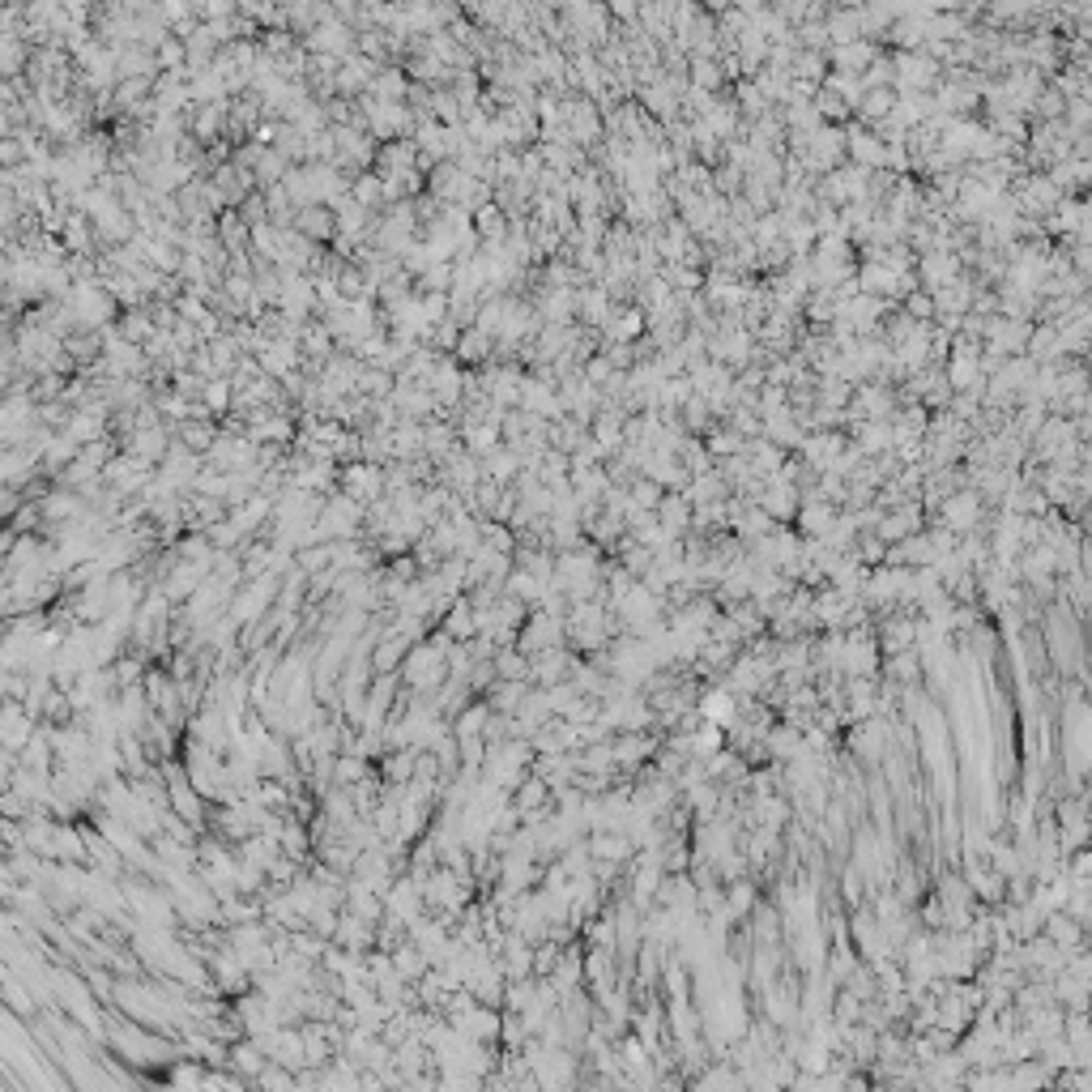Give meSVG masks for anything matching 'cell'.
<instances>
[{"instance_id": "cell-5", "label": "cell", "mask_w": 1092, "mask_h": 1092, "mask_svg": "<svg viewBox=\"0 0 1092 1092\" xmlns=\"http://www.w3.org/2000/svg\"><path fill=\"white\" fill-rule=\"evenodd\" d=\"M495 351H500V337H491V333H482V329H466L461 333V342H457V363L461 367H487L491 358H495Z\"/></svg>"}, {"instance_id": "cell-6", "label": "cell", "mask_w": 1092, "mask_h": 1092, "mask_svg": "<svg viewBox=\"0 0 1092 1092\" xmlns=\"http://www.w3.org/2000/svg\"><path fill=\"white\" fill-rule=\"evenodd\" d=\"M295 231L312 244H333L337 240V213L329 206H312L295 213Z\"/></svg>"}, {"instance_id": "cell-4", "label": "cell", "mask_w": 1092, "mask_h": 1092, "mask_svg": "<svg viewBox=\"0 0 1092 1092\" xmlns=\"http://www.w3.org/2000/svg\"><path fill=\"white\" fill-rule=\"evenodd\" d=\"M880 56H884V52L875 48V39H853V43H846V48H832V52H828V64H832V73H853V77H862L875 60H880Z\"/></svg>"}, {"instance_id": "cell-2", "label": "cell", "mask_w": 1092, "mask_h": 1092, "mask_svg": "<svg viewBox=\"0 0 1092 1092\" xmlns=\"http://www.w3.org/2000/svg\"><path fill=\"white\" fill-rule=\"evenodd\" d=\"M837 521H841V508H837V504H828L824 495H819V487L803 495V508H798V529H803L810 543H819V538H824Z\"/></svg>"}, {"instance_id": "cell-3", "label": "cell", "mask_w": 1092, "mask_h": 1092, "mask_svg": "<svg viewBox=\"0 0 1092 1092\" xmlns=\"http://www.w3.org/2000/svg\"><path fill=\"white\" fill-rule=\"evenodd\" d=\"M960 252H948V247H939V252H926V256H918V278H922V286L930 290H943L948 282H956V278H960Z\"/></svg>"}, {"instance_id": "cell-1", "label": "cell", "mask_w": 1092, "mask_h": 1092, "mask_svg": "<svg viewBox=\"0 0 1092 1092\" xmlns=\"http://www.w3.org/2000/svg\"><path fill=\"white\" fill-rule=\"evenodd\" d=\"M982 512H986V504H982V491L977 487H960L956 495H948V500L939 504V525H948L952 534H973V529H982Z\"/></svg>"}, {"instance_id": "cell-9", "label": "cell", "mask_w": 1092, "mask_h": 1092, "mask_svg": "<svg viewBox=\"0 0 1092 1092\" xmlns=\"http://www.w3.org/2000/svg\"><path fill=\"white\" fill-rule=\"evenodd\" d=\"M351 197L371 213H385V179H380L376 167H371V171H358L351 179Z\"/></svg>"}, {"instance_id": "cell-10", "label": "cell", "mask_w": 1092, "mask_h": 1092, "mask_svg": "<svg viewBox=\"0 0 1092 1092\" xmlns=\"http://www.w3.org/2000/svg\"><path fill=\"white\" fill-rule=\"evenodd\" d=\"M726 82V69L722 60H692V86L696 90H708V94H717Z\"/></svg>"}, {"instance_id": "cell-8", "label": "cell", "mask_w": 1092, "mask_h": 1092, "mask_svg": "<svg viewBox=\"0 0 1092 1092\" xmlns=\"http://www.w3.org/2000/svg\"><path fill=\"white\" fill-rule=\"evenodd\" d=\"M482 474H487L491 482H500V487H512L516 478H521V457H516V448H495L491 457H482Z\"/></svg>"}, {"instance_id": "cell-7", "label": "cell", "mask_w": 1092, "mask_h": 1092, "mask_svg": "<svg viewBox=\"0 0 1092 1092\" xmlns=\"http://www.w3.org/2000/svg\"><path fill=\"white\" fill-rule=\"evenodd\" d=\"M1037 448H1041V457H1050V461L1075 453V448H1079L1075 427L1067 423V419H1045V427L1037 432Z\"/></svg>"}]
</instances>
